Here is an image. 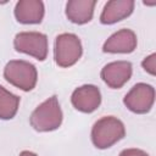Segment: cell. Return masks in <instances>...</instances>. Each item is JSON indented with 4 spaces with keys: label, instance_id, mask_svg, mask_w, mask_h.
<instances>
[{
    "label": "cell",
    "instance_id": "cell-8",
    "mask_svg": "<svg viewBox=\"0 0 156 156\" xmlns=\"http://www.w3.org/2000/svg\"><path fill=\"white\" fill-rule=\"evenodd\" d=\"M133 66L129 61H113L105 65L100 72L101 79L111 89L122 88L132 77Z\"/></svg>",
    "mask_w": 156,
    "mask_h": 156
},
{
    "label": "cell",
    "instance_id": "cell-10",
    "mask_svg": "<svg viewBox=\"0 0 156 156\" xmlns=\"http://www.w3.org/2000/svg\"><path fill=\"white\" fill-rule=\"evenodd\" d=\"M13 13L17 22L22 24H38L45 15L44 2L41 0H20L15 6Z\"/></svg>",
    "mask_w": 156,
    "mask_h": 156
},
{
    "label": "cell",
    "instance_id": "cell-2",
    "mask_svg": "<svg viewBox=\"0 0 156 156\" xmlns=\"http://www.w3.org/2000/svg\"><path fill=\"white\" fill-rule=\"evenodd\" d=\"M63 119L56 95L48 98L35 107L29 117V123L37 132H52L61 127Z\"/></svg>",
    "mask_w": 156,
    "mask_h": 156
},
{
    "label": "cell",
    "instance_id": "cell-12",
    "mask_svg": "<svg viewBox=\"0 0 156 156\" xmlns=\"http://www.w3.org/2000/svg\"><path fill=\"white\" fill-rule=\"evenodd\" d=\"M95 0H69L66 4V17L74 24H85L94 16Z\"/></svg>",
    "mask_w": 156,
    "mask_h": 156
},
{
    "label": "cell",
    "instance_id": "cell-6",
    "mask_svg": "<svg viewBox=\"0 0 156 156\" xmlns=\"http://www.w3.org/2000/svg\"><path fill=\"white\" fill-rule=\"evenodd\" d=\"M155 102V88L146 83H136L123 98L124 106L138 115L147 113Z\"/></svg>",
    "mask_w": 156,
    "mask_h": 156
},
{
    "label": "cell",
    "instance_id": "cell-11",
    "mask_svg": "<svg viewBox=\"0 0 156 156\" xmlns=\"http://www.w3.org/2000/svg\"><path fill=\"white\" fill-rule=\"evenodd\" d=\"M135 2L133 0H111L107 1L100 15V22L102 24H113L127 17L134 11Z\"/></svg>",
    "mask_w": 156,
    "mask_h": 156
},
{
    "label": "cell",
    "instance_id": "cell-9",
    "mask_svg": "<svg viewBox=\"0 0 156 156\" xmlns=\"http://www.w3.org/2000/svg\"><path fill=\"white\" fill-rule=\"evenodd\" d=\"M136 34L128 28H123L107 38L102 45V51L108 54H130L136 49Z\"/></svg>",
    "mask_w": 156,
    "mask_h": 156
},
{
    "label": "cell",
    "instance_id": "cell-1",
    "mask_svg": "<svg viewBox=\"0 0 156 156\" xmlns=\"http://www.w3.org/2000/svg\"><path fill=\"white\" fill-rule=\"evenodd\" d=\"M126 135V127L115 116H105L98 119L91 128V141L96 149L105 150L113 146Z\"/></svg>",
    "mask_w": 156,
    "mask_h": 156
},
{
    "label": "cell",
    "instance_id": "cell-3",
    "mask_svg": "<svg viewBox=\"0 0 156 156\" xmlns=\"http://www.w3.org/2000/svg\"><path fill=\"white\" fill-rule=\"evenodd\" d=\"M4 78L13 87L30 91L35 88L38 80V71L35 66L24 60H11L4 68Z\"/></svg>",
    "mask_w": 156,
    "mask_h": 156
},
{
    "label": "cell",
    "instance_id": "cell-4",
    "mask_svg": "<svg viewBox=\"0 0 156 156\" xmlns=\"http://www.w3.org/2000/svg\"><path fill=\"white\" fill-rule=\"evenodd\" d=\"M83 46L78 35L73 33L58 34L55 39L54 58L58 67L68 68L78 62L82 57Z\"/></svg>",
    "mask_w": 156,
    "mask_h": 156
},
{
    "label": "cell",
    "instance_id": "cell-16",
    "mask_svg": "<svg viewBox=\"0 0 156 156\" xmlns=\"http://www.w3.org/2000/svg\"><path fill=\"white\" fill-rule=\"evenodd\" d=\"M20 156H38V155H37V154H34V152H32V151L24 150V151H22V152L20 154Z\"/></svg>",
    "mask_w": 156,
    "mask_h": 156
},
{
    "label": "cell",
    "instance_id": "cell-7",
    "mask_svg": "<svg viewBox=\"0 0 156 156\" xmlns=\"http://www.w3.org/2000/svg\"><path fill=\"white\" fill-rule=\"evenodd\" d=\"M73 107L83 113H91L99 108L101 104V93L96 85L84 84L73 90L71 95Z\"/></svg>",
    "mask_w": 156,
    "mask_h": 156
},
{
    "label": "cell",
    "instance_id": "cell-5",
    "mask_svg": "<svg viewBox=\"0 0 156 156\" xmlns=\"http://www.w3.org/2000/svg\"><path fill=\"white\" fill-rule=\"evenodd\" d=\"M13 48L17 52L44 61L48 56V37L40 32H21L15 35Z\"/></svg>",
    "mask_w": 156,
    "mask_h": 156
},
{
    "label": "cell",
    "instance_id": "cell-15",
    "mask_svg": "<svg viewBox=\"0 0 156 156\" xmlns=\"http://www.w3.org/2000/svg\"><path fill=\"white\" fill-rule=\"evenodd\" d=\"M118 156H150L146 151L141 150V149H135V147H130V149H124L119 152Z\"/></svg>",
    "mask_w": 156,
    "mask_h": 156
},
{
    "label": "cell",
    "instance_id": "cell-14",
    "mask_svg": "<svg viewBox=\"0 0 156 156\" xmlns=\"http://www.w3.org/2000/svg\"><path fill=\"white\" fill-rule=\"evenodd\" d=\"M141 66L145 72H147L151 76H155L156 74V54H151V55L146 56L143 60Z\"/></svg>",
    "mask_w": 156,
    "mask_h": 156
},
{
    "label": "cell",
    "instance_id": "cell-13",
    "mask_svg": "<svg viewBox=\"0 0 156 156\" xmlns=\"http://www.w3.org/2000/svg\"><path fill=\"white\" fill-rule=\"evenodd\" d=\"M20 101V96L12 94L2 85H0V119H12L18 111Z\"/></svg>",
    "mask_w": 156,
    "mask_h": 156
}]
</instances>
